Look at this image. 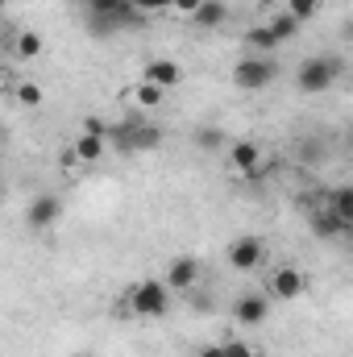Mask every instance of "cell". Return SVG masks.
<instances>
[{"instance_id":"cell-22","label":"cell","mask_w":353,"mask_h":357,"mask_svg":"<svg viewBox=\"0 0 353 357\" xmlns=\"http://www.w3.org/2000/svg\"><path fill=\"white\" fill-rule=\"evenodd\" d=\"M320 4H324V0H287V13H295L299 21H312V17L320 13Z\"/></svg>"},{"instance_id":"cell-14","label":"cell","mask_w":353,"mask_h":357,"mask_svg":"<svg viewBox=\"0 0 353 357\" xmlns=\"http://www.w3.org/2000/svg\"><path fill=\"white\" fill-rule=\"evenodd\" d=\"M191 21H195L200 29H216V25H225V21H229V4H225V0H204V4H200V13H195Z\"/></svg>"},{"instance_id":"cell-17","label":"cell","mask_w":353,"mask_h":357,"mask_svg":"<svg viewBox=\"0 0 353 357\" xmlns=\"http://www.w3.org/2000/svg\"><path fill=\"white\" fill-rule=\"evenodd\" d=\"M266 25L278 33V42H291V38H299V29H303V21H299L295 13H287V8H283V13H274Z\"/></svg>"},{"instance_id":"cell-7","label":"cell","mask_w":353,"mask_h":357,"mask_svg":"<svg viewBox=\"0 0 353 357\" xmlns=\"http://www.w3.org/2000/svg\"><path fill=\"white\" fill-rule=\"evenodd\" d=\"M266 316H270V295H262V291H246V295L233 299V320L237 324L258 328V324H266Z\"/></svg>"},{"instance_id":"cell-26","label":"cell","mask_w":353,"mask_h":357,"mask_svg":"<svg viewBox=\"0 0 353 357\" xmlns=\"http://www.w3.org/2000/svg\"><path fill=\"white\" fill-rule=\"evenodd\" d=\"M200 4H204V0H175V13H187V17H195V13H200Z\"/></svg>"},{"instance_id":"cell-4","label":"cell","mask_w":353,"mask_h":357,"mask_svg":"<svg viewBox=\"0 0 353 357\" xmlns=\"http://www.w3.org/2000/svg\"><path fill=\"white\" fill-rule=\"evenodd\" d=\"M274 79H278V63L266 59V54H250L233 67V88L241 91H266Z\"/></svg>"},{"instance_id":"cell-18","label":"cell","mask_w":353,"mask_h":357,"mask_svg":"<svg viewBox=\"0 0 353 357\" xmlns=\"http://www.w3.org/2000/svg\"><path fill=\"white\" fill-rule=\"evenodd\" d=\"M195 146H200L204 154H220V150L229 146V137H225V129H216V125H204V129H195Z\"/></svg>"},{"instance_id":"cell-11","label":"cell","mask_w":353,"mask_h":357,"mask_svg":"<svg viewBox=\"0 0 353 357\" xmlns=\"http://www.w3.org/2000/svg\"><path fill=\"white\" fill-rule=\"evenodd\" d=\"M59 216H63V199H59V195H38V199L29 204V212H25L29 229H50Z\"/></svg>"},{"instance_id":"cell-20","label":"cell","mask_w":353,"mask_h":357,"mask_svg":"<svg viewBox=\"0 0 353 357\" xmlns=\"http://www.w3.org/2000/svg\"><path fill=\"white\" fill-rule=\"evenodd\" d=\"M163 100H167V91H163V88H154V84L137 79V88H133V104H137V108H158Z\"/></svg>"},{"instance_id":"cell-5","label":"cell","mask_w":353,"mask_h":357,"mask_svg":"<svg viewBox=\"0 0 353 357\" xmlns=\"http://www.w3.org/2000/svg\"><path fill=\"white\" fill-rule=\"evenodd\" d=\"M229 266L241 270V274H250V270H258L266 262V241L262 237H254V233H246V237H237L233 245H229Z\"/></svg>"},{"instance_id":"cell-15","label":"cell","mask_w":353,"mask_h":357,"mask_svg":"<svg viewBox=\"0 0 353 357\" xmlns=\"http://www.w3.org/2000/svg\"><path fill=\"white\" fill-rule=\"evenodd\" d=\"M71 150L80 154V162H100V158L108 154V137H96V133H80Z\"/></svg>"},{"instance_id":"cell-6","label":"cell","mask_w":353,"mask_h":357,"mask_svg":"<svg viewBox=\"0 0 353 357\" xmlns=\"http://www.w3.org/2000/svg\"><path fill=\"white\" fill-rule=\"evenodd\" d=\"M266 291H270V299L291 303V299H299V295L308 291V274L295 270V266H278L270 278H266Z\"/></svg>"},{"instance_id":"cell-27","label":"cell","mask_w":353,"mask_h":357,"mask_svg":"<svg viewBox=\"0 0 353 357\" xmlns=\"http://www.w3.org/2000/svg\"><path fill=\"white\" fill-rule=\"evenodd\" d=\"M200 357H225V345H220V341H216V345H204Z\"/></svg>"},{"instance_id":"cell-24","label":"cell","mask_w":353,"mask_h":357,"mask_svg":"<svg viewBox=\"0 0 353 357\" xmlns=\"http://www.w3.org/2000/svg\"><path fill=\"white\" fill-rule=\"evenodd\" d=\"M225 345V357H262L250 341H220Z\"/></svg>"},{"instance_id":"cell-3","label":"cell","mask_w":353,"mask_h":357,"mask_svg":"<svg viewBox=\"0 0 353 357\" xmlns=\"http://www.w3.org/2000/svg\"><path fill=\"white\" fill-rule=\"evenodd\" d=\"M112 142H117V150H125V154H133V150H158V146H163V129L150 125V121H142V116H129L125 125L112 129Z\"/></svg>"},{"instance_id":"cell-10","label":"cell","mask_w":353,"mask_h":357,"mask_svg":"<svg viewBox=\"0 0 353 357\" xmlns=\"http://www.w3.org/2000/svg\"><path fill=\"white\" fill-rule=\"evenodd\" d=\"M142 79H146V84H154V88H163V91H171V88L183 84V67H179L175 59H154V63H146Z\"/></svg>"},{"instance_id":"cell-13","label":"cell","mask_w":353,"mask_h":357,"mask_svg":"<svg viewBox=\"0 0 353 357\" xmlns=\"http://www.w3.org/2000/svg\"><path fill=\"white\" fill-rule=\"evenodd\" d=\"M241 46H246V50H254V54H270V50H278L283 42H278V33H274L270 25H254V29H246Z\"/></svg>"},{"instance_id":"cell-28","label":"cell","mask_w":353,"mask_h":357,"mask_svg":"<svg viewBox=\"0 0 353 357\" xmlns=\"http://www.w3.org/2000/svg\"><path fill=\"white\" fill-rule=\"evenodd\" d=\"M345 38H350V42H353V21H350V25H345Z\"/></svg>"},{"instance_id":"cell-8","label":"cell","mask_w":353,"mask_h":357,"mask_svg":"<svg viewBox=\"0 0 353 357\" xmlns=\"http://www.w3.org/2000/svg\"><path fill=\"white\" fill-rule=\"evenodd\" d=\"M229 167H233L237 175H246V178H258L262 175V146L250 142V137L229 142Z\"/></svg>"},{"instance_id":"cell-12","label":"cell","mask_w":353,"mask_h":357,"mask_svg":"<svg viewBox=\"0 0 353 357\" xmlns=\"http://www.w3.org/2000/svg\"><path fill=\"white\" fill-rule=\"evenodd\" d=\"M308 225H312V233H316V237H324V241H329V237H337V233H345V229H350V225H345V220H341V216H337V212H329V208H324V204H320V208H312V212H308Z\"/></svg>"},{"instance_id":"cell-21","label":"cell","mask_w":353,"mask_h":357,"mask_svg":"<svg viewBox=\"0 0 353 357\" xmlns=\"http://www.w3.org/2000/svg\"><path fill=\"white\" fill-rule=\"evenodd\" d=\"M17 104L38 108V104H42V88H38V84H29V79H21V84H17Z\"/></svg>"},{"instance_id":"cell-16","label":"cell","mask_w":353,"mask_h":357,"mask_svg":"<svg viewBox=\"0 0 353 357\" xmlns=\"http://www.w3.org/2000/svg\"><path fill=\"white\" fill-rule=\"evenodd\" d=\"M324 208L337 212L345 225H353V187H337V191H329V195H324Z\"/></svg>"},{"instance_id":"cell-29","label":"cell","mask_w":353,"mask_h":357,"mask_svg":"<svg viewBox=\"0 0 353 357\" xmlns=\"http://www.w3.org/2000/svg\"><path fill=\"white\" fill-rule=\"evenodd\" d=\"M80 357H100V354H80Z\"/></svg>"},{"instance_id":"cell-19","label":"cell","mask_w":353,"mask_h":357,"mask_svg":"<svg viewBox=\"0 0 353 357\" xmlns=\"http://www.w3.org/2000/svg\"><path fill=\"white\" fill-rule=\"evenodd\" d=\"M42 33H33V29H25V33H17V42H13V50H17V59H38L42 54Z\"/></svg>"},{"instance_id":"cell-1","label":"cell","mask_w":353,"mask_h":357,"mask_svg":"<svg viewBox=\"0 0 353 357\" xmlns=\"http://www.w3.org/2000/svg\"><path fill=\"white\" fill-rule=\"evenodd\" d=\"M341 75H345V63H341L337 54H316V59L299 63V71H295V91H303V96H320V91L333 88Z\"/></svg>"},{"instance_id":"cell-2","label":"cell","mask_w":353,"mask_h":357,"mask_svg":"<svg viewBox=\"0 0 353 357\" xmlns=\"http://www.w3.org/2000/svg\"><path fill=\"white\" fill-rule=\"evenodd\" d=\"M129 312L137 320H163L171 312V287L158 282V278H142L133 291H129Z\"/></svg>"},{"instance_id":"cell-25","label":"cell","mask_w":353,"mask_h":357,"mask_svg":"<svg viewBox=\"0 0 353 357\" xmlns=\"http://www.w3.org/2000/svg\"><path fill=\"white\" fill-rule=\"evenodd\" d=\"M84 133H96V137H112L108 121H100V116H88V121H84Z\"/></svg>"},{"instance_id":"cell-23","label":"cell","mask_w":353,"mask_h":357,"mask_svg":"<svg viewBox=\"0 0 353 357\" xmlns=\"http://www.w3.org/2000/svg\"><path fill=\"white\" fill-rule=\"evenodd\" d=\"M133 8H137L142 17H154V13H167V8H175V0H133Z\"/></svg>"},{"instance_id":"cell-9","label":"cell","mask_w":353,"mask_h":357,"mask_svg":"<svg viewBox=\"0 0 353 357\" xmlns=\"http://www.w3.org/2000/svg\"><path fill=\"white\" fill-rule=\"evenodd\" d=\"M200 274H204V266H200V258L183 254V258H175V262L167 266V287H171V291H195Z\"/></svg>"}]
</instances>
